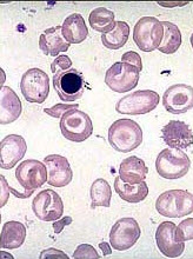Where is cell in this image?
<instances>
[{"label": "cell", "mask_w": 193, "mask_h": 259, "mask_svg": "<svg viewBox=\"0 0 193 259\" xmlns=\"http://www.w3.org/2000/svg\"><path fill=\"white\" fill-rule=\"evenodd\" d=\"M121 62L133 65V66L137 67L139 71L142 70L141 57L139 56L137 52H134V51H128L126 53H124L123 57H121Z\"/></svg>", "instance_id": "obj_32"}, {"label": "cell", "mask_w": 193, "mask_h": 259, "mask_svg": "<svg viewBox=\"0 0 193 259\" xmlns=\"http://www.w3.org/2000/svg\"><path fill=\"white\" fill-rule=\"evenodd\" d=\"M20 91L28 103H44L50 93V78L45 71L33 67L23 74Z\"/></svg>", "instance_id": "obj_7"}, {"label": "cell", "mask_w": 193, "mask_h": 259, "mask_svg": "<svg viewBox=\"0 0 193 259\" xmlns=\"http://www.w3.org/2000/svg\"><path fill=\"white\" fill-rule=\"evenodd\" d=\"M73 259H99V254L93 246L88 244H81L74 251Z\"/></svg>", "instance_id": "obj_30"}, {"label": "cell", "mask_w": 193, "mask_h": 259, "mask_svg": "<svg viewBox=\"0 0 193 259\" xmlns=\"http://www.w3.org/2000/svg\"><path fill=\"white\" fill-rule=\"evenodd\" d=\"M26 238V228L20 222H7L3 225L0 233V246L2 249L13 250L23 245Z\"/></svg>", "instance_id": "obj_22"}, {"label": "cell", "mask_w": 193, "mask_h": 259, "mask_svg": "<svg viewBox=\"0 0 193 259\" xmlns=\"http://www.w3.org/2000/svg\"><path fill=\"white\" fill-rule=\"evenodd\" d=\"M109 143L118 152H131L142 143V130L137 121L127 118L118 119L109 128Z\"/></svg>", "instance_id": "obj_1"}, {"label": "cell", "mask_w": 193, "mask_h": 259, "mask_svg": "<svg viewBox=\"0 0 193 259\" xmlns=\"http://www.w3.org/2000/svg\"><path fill=\"white\" fill-rule=\"evenodd\" d=\"M163 139L170 149L186 150L193 145V132L186 123L171 120L162 128Z\"/></svg>", "instance_id": "obj_17"}, {"label": "cell", "mask_w": 193, "mask_h": 259, "mask_svg": "<svg viewBox=\"0 0 193 259\" xmlns=\"http://www.w3.org/2000/svg\"><path fill=\"white\" fill-rule=\"evenodd\" d=\"M128 35H130L128 24L125 21H116V26L112 31L102 34L103 45L110 50H119L127 42Z\"/></svg>", "instance_id": "obj_25"}, {"label": "cell", "mask_w": 193, "mask_h": 259, "mask_svg": "<svg viewBox=\"0 0 193 259\" xmlns=\"http://www.w3.org/2000/svg\"><path fill=\"white\" fill-rule=\"evenodd\" d=\"M79 105L78 104H57L53 107H49V109H44V112L49 116H51L52 118H60L65 114L66 112H69L71 110L78 109Z\"/></svg>", "instance_id": "obj_29"}, {"label": "cell", "mask_w": 193, "mask_h": 259, "mask_svg": "<svg viewBox=\"0 0 193 259\" xmlns=\"http://www.w3.org/2000/svg\"><path fill=\"white\" fill-rule=\"evenodd\" d=\"M140 233V226L134 218H121L111 229L110 243L114 250L126 251L138 242Z\"/></svg>", "instance_id": "obj_11"}, {"label": "cell", "mask_w": 193, "mask_h": 259, "mask_svg": "<svg viewBox=\"0 0 193 259\" xmlns=\"http://www.w3.org/2000/svg\"><path fill=\"white\" fill-rule=\"evenodd\" d=\"M16 178L27 191H34L47 182L46 165L37 159L21 161L16 170Z\"/></svg>", "instance_id": "obj_12"}, {"label": "cell", "mask_w": 193, "mask_h": 259, "mask_svg": "<svg viewBox=\"0 0 193 259\" xmlns=\"http://www.w3.org/2000/svg\"><path fill=\"white\" fill-rule=\"evenodd\" d=\"M160 97L152 90H139L123 97L116 104V111L120 114L140 116L152 112L159 105Z\"/></svg>", "instance_id": "obj_4"}, {"label": "cell", "mask_w": 193, "mask_h": 259, "mask_svg": "<svg viewBox=\"0 0 193 259\" xmlns=\"http://www.w3.org/2000/svg\"><path fill=\"white\" fill-rule=\"evenodd\" d=\"M27 151L24 137L9 135L0 143V167L3 170H11L23 159Z\"/></svg>", "instance_id": "obj_14"}, {"label": "cell", "mask_w": 193, "mask_h": 259, "mask_svg": "<svg viewBox=\"0 0 193 259\" xmlns=\"http://www.w3.org/2000/svg\"><path fill=\"white\" fill-rule=\"evenodd\" d=\"M114 190L121 199L131 204H138L149 196V188L145 182L137 185L126 184L121 181L119 176L114 179Z\"/></svg>", "instance_id": "obj_23"}, {"label": "cell", "mask_w": 193, "mask_h": 259, "mask_svg": "<svg viewBox=\"0 0 193 259\" xmlns=\"http://www.w3.org/2000/svg\"><path fill=\"white\" fill-rule=\"evenodd\" d=\"M164 38L163 21L156 17H142L135 24L133 40L142 52H152L159 49Z\"/></svg>", "instance_id": "obj_5"}, {"label": "cell", "mask_w": 193, "mask_h": 259, "mask_svg": "<svg viewBox=\"0 0 193 259\" xmlns=\"http://www.w3.org/2000/svg\"><path fill=\"white\" fill-rule=\"evenodd\" d=\"M70 42L64 38L62 26L50 27L39 37V48L46 56L59 57L62 52H66L70 48Z\"/></svg>", "instance_id": "obj_19"}, {"label": "cell", "mask_w": 193, "mask_h": 259, "mask_svg": "<svg viewBox=\"0 0 193 259\" xmlns=\"http://www.w3.org/2000/svg\"><path fill=\"white\" fill-rule=\"evenodd\" d=\"M191 167V160L181 150L165 149L158 154L156 159V168L162 178L179 179L187 175Z\"/></svg>", "instance_id": "obj_3"}, {"label": "cell", "mask_w": 193, "mask_h": 259, "mask_svg": "<svg viewBox=\"0 0 193 259\" xmlns=\"http://www.w3.org/2000/svg\"><path fill=\"white\" fill-rule=\"evenodd\" d=\"M32 210L42 222H57L64 213V203L56 191L42 190L32 201Z\"/></svg>", "instance_id": "obj_10"}, {"label": "cell", "mask_w": 193, "mask_h": 259, "mask_svg": "<svg viewBox=\"0 0 193 259\" xmlns=\"http://www.w3.org/2000/svg\"><path fill=\"white\" fill-rule=\"evenodd\" d=\"M88 23L99 33H109L116 26L114 13L106 7H96L88 16Z\"/></svg>", "instance_id": "obj_24"}, {"label": "cell", "mask_w": 193, "mask_h": 259, "mask_svg": "<svg viewBox=\"0 0 193 259\" xmlns=\"http://www.w3.org/2000/svg\"><path fill=\"white\" fill-rule=\"evenodd\" d=\"M64 38L70 44H80L88 35V27L81 14L73 13L64 20L62 25Z\"/></svg>", "instance_id": "obj_21"}, {"label": "cell", "mask_w": 193, "mask_h": 259, "mask_svg": "<svg viewBox=\"0 0 193 259\" xmlns=\"http://www.w3.org/2000/svg\"><path fill=\"white\" fill-rule=\"evenodd\" d=\"M40 259H69V257L57 249H47L44 252H41Z\"/></svg>", "instance_id": "obj_33"}, {"label": "cell", "mask_w": 193, "mask_h": 259, "mask_svg": "<svg viewBox=\"0 0 193 259\" xmlns=\"http://www.w3.org/2000/svg\"><path fill=\"white\" fill-rule=\"evenodd\" d=\"M53 88L63 102L73 103L80 99L84 93V77L80 71L70 68L67 71L58 72L53 75Z\"/></svg>", "instance_id": "obj_9"}, {"label": "cell", "mask_w": 193, "mask_h": 259, "mask_svg": "<svg viewBox=\"0 0 193 259\" xmlns=\"http://www.w3.org/2000/svg\"><path fill=\"white\" fill-rule=\"evenodd\" d=\"M190 41H191V46H192V49H193V33L191 34V38H190Z\"/></svg>", "instance_id": "obj_38"}, {"label": "cell", "mask_w": 193, "mask_h": 259, "mask_svg": "<svg viewBox=\"0 0 193 259\" xmlns=\"http://www.w3.org/2000/svg\"><path fill=\"white\" fill-rule=\"evenodd\" d=\"M9 191H10V188L9 185H7L6 179L4 178V176H2V204H0V206L2 207L6 204L7 199H9Z\"/></svg>", "instance_id": "obj_35"}, {"label": "cell", "mask_w": 193, "mask_h": 259, "mask_svg": "<svg viewBox=\"0 0 193 259\" xmlns=\"http://www.w3.org/2000/svg\"><path fill=\"white\" fill-rule=\"evenodd\" d=\"M176 238L179 243L193 240V218H186L177 226Z\"/></svg>", "instance_id": "obj_28"}, {"label": "cell", "mask_w": 193, "mask_h": 259, "mask_svg": "<svg viewBox=\"0 0 193 259\" xmlns=\"http://www.w3.org/2000/svg\"><path fill=\"white\" fill-rule=\"evenodd\" d=\"M72 68V60L69 56L62 55L53 60L51 64V71L53 73H58V72H63V71H67Z\"/></svg>", "instance_id": "obj_31"}, {"label": "cell", "mask_w": 193, "mask_h": 259, "mask_svg": "<svg viewBox=\"0 0 193 259\" xmlns=\"http://www.w3.org/2000/svg\"><path fill=\"white\" fill-rule=\"evenodd\" d=\"M159 214L167 218H181L193 212V194L186 190H170L160 194L156 201Z\"/></svg>", "instance_id": "obj_2"}, {"label": "cell", "mask_w": 193, "mask_h": 259, "mask_svg": "<svg viewBox=\"0 0 193 259\" xmlns=\"http://www.w3.org/2000/svg\"><path fill=\"white\" fill-rule=\"evenodd\" d=\"M60 131L67 140L81 143L93 133V124L90 116L83 111L74 109L66 112L60 119Z\"/></svg>", "instance_id": "obj_6"}, {"label": "cell", "mask_w": 193, "mask_h": 259, "mask_svg": "<svg viewBox=\"0 0 193 259\" xmlns=\"http://www.w3.org/2000/svg\"><path fill=\"white\" fill-rule=\"evenodd\" d=\"M177 226L172 222H163L156 231V243L160 252L165 257L177 258L183 254L185 244L176 238Z\"/></svg>", "instance_id": "obj_16"}, {"label": "cell", "mask_w": 193, "mask_h": 259, "mask_svg": "<svg viewBox=\"0 0 193 259\" xmlns=\"http://www.w3.org/2000/svg\"><path fill=\"white\" fill-rule=\"evenodd\" d=\"M44 164L47 168V184L53 188H64L72 182L73 172L69 160L60 154L45 157Z\"/></svg>", "instance_id": "obj_15"}, {"label": "cell", "mask_w": 193, "mask_h": 259, "mask_svg": "<svg viewBox=\"0 0 193 259\" xmlns=\"http://www.w3.org/2000/svg\"><path fill=\"white\" fill-rule=\"evenodd\" d=\"M23 106L17 93L9 86H3L0 90V124L13 123L20 117Z\"/></svg>", "instance_id": "obj_18"}, {"label": "cell", "mask_w": 193, "mask_h": 259, "mask_svg": "<svg viewBox=\"0 0 193 259\" xmlns=\"http://www.w3.org/2000/svg\"><path fill=\"white\" fill-rule=\"evenodd\" d=\"M163 105L172 114L187 112L193 109V88L186 84L170 86L163 96Z\"/></svg>", "instance_id": "obj_13"}, {"label": "cell", "mask_w": 193, "mask_h": 259, "mask_svg": "<svg viewBox=\"0 0 193 259\" xmlns=\"http://www.w3.org/2000/svg\"><path fill=\"white\" fill-rule=\"evenodd\" d=\"M158 4L163 7H177V6H185V5H187L188 3L187 2H179V3H173V2L163 3V2H159Z\"/></svg>", "instance_id": "obj_36"}, {"label": "cell", "mask_w": 193, "mask_h": 259, "mask_svg": "<svg viewBox=\"0 0 193 259\" xmlns=\"http://www.w3.org/2000/svg\"><path fill=\"white\" fill-rule=\"evenodd\" d=\"M164 38L159 46V51L164 55H173L181 45V33L176 24L171 21H163Z\"/></svg>", "instance_id": "obj_26"}, {"label": "cell", "mask_w": 193, "mask_h": 259, "mask_svg": "<svg viewBox=\"0 0 193 259\" xmlns=\"http://www.w3.org/2000/svg\"><path fill=\"white\" fill-rule=\"evenodd\" d=\"M99 249L103 250V254H104V256H109V254L112 253V250H111L109 243H106V242L100 243V244H99Z\"/></svg>", "instance_id": "obj_37"}, {"label": "cell", "mask_w": 193, "mask_h": 259, "mask_svg": "<svg viewBox=\"0 0 193 259\" xmlns=\"http://www.w3.org/2000/svg\"><path fill=\"white\" fill-rule=\"evenodd\" d=\"M72 218L70 217V215H66V217H64L62 219H59V221H57L53 223V230H55V232L58 235V233H60L64 230V228L67 225H70L71 223H72Z\"/></svg>", "instance_id": "obj_34"}, {"label": "cell", "mask_w": 193, "mask_h": 259, "mask_svg": "<svg viewBox=\"0 0 193 259\" xmlns=\"http://www.w3.org/2000/svg\"><path fill=\"white\" fill-rule=\"evenodd\" d=\"M149 168L140 158L131 156L121 161L119 166V177L126 184L137 185L145 182Z\"/></svg>", "instance_id": "obj_20"}, {"label": "cell", "mask_w": 193, "mask_h": 259, "mask_svg": "<svg viewBox=\"0 0 193 259\" xmlns=\"http://www.w3.org/2000/svg\"><path fill=\"white\" fill-rule=\"evenodd\" d=\"M140 71L131 64L114 63L105 74V84L118 93H126L137 88Z\"/></svg>", "instance_id": "obj_8"}, {"label": "cell", "mask_w": 193, "mask_h": 259, "mask_svg": "<svg viewBox=\"0 0 193 259\" xmlns=\"http://www.w3.org/2000/svg\"><path fill=\"white\" fill-rule=\"evenodd\" d=\"M91 197V208L98 206L110 207L111 198H112V190L109 183L105 179H95L90 189Z\"/></svg>", "instance_id": "obj_27"}]
</instances>
